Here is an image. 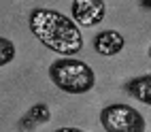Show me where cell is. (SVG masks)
I'll return each mask as SVG.
<instances>
[{"label": "cell", "instance_id": "cell-7", "mask_svg": "<svg viewBox=\"0 0 151 132\" xmlns=\"http://www.w3.org/2000/svg\"><path fill=\"white\" fill-rule=\"evenodd\" d=\"M51 119V111H49V107L45 102H36L28 109V113L22 117V121H19V130L22 132H32L36 128L45 126L47 121Z\"/></svg>", "mask_w": 151, "mask_h": 132}, {"label": "cell", "instance_id": "cell-1", "mask_svg": "<svg viewBox=\"0 0 151 132\" xmlns=\"http://www.w3.org/2000/svg\"><path fill=\"white\" fill-rule=\"evenodd\" d=\"M28 26L45 49L62 58H75L83 49V34L79 30V24L70 15H64L55 9H32Z\"/></svg>", "mask_w": 151, "mask_h": 132}, {"label": "cell", "instance_id": "cell-4", "mask_svg": "<svg viewBox=\"0 0 151 132\" xmlns=\"http://www.w3.org/2000/svg\"><path fill=\"white\" fill-rule=\"evenodd\" d=\"M70 17L79 26H85V28L98 26L106 17V2L104 0H73Z\"/></svg>", "mask_w": 151, "mask_h": 132}, {"label": "cell", "instance_id": "cell-9", "mask_svg": "<svg viewBox=\"0 0 151 132\" xmlns=\"http://www.w3.org/2000/svg\"><path fill=\"white\" fill-rule=\"evenodd\" d=\"M53 132H85V130H81V128H73V126H64V128H58V130H53Z\"/></svg>", "mask_w": 151, "mask_h": 132}, {"label": "cell", "instance_id": "cell-8", "mask_svg": "<svg viewBox=\"0 0 151 132\" xmlns=\"http://www.w3.org/2000/svg\"><path fill=\"white\" fill-rule=\"evenodd\" d=\"M15 60V45L4 34L0 36V66H9Z\"/></svg>", "mask_w": 151, "mask_h": 132}, {"label": "cell", "instance_id": "cell-5", "mask_svg": "<svg viewBox=\"0 0 151 132\" xmlns=\"http://www.w3.org/2000/svg\"><path fill=\"white\" fill-rule=\"evenodd\" d=\"M92 47L98 56H104V58H113L117 53L124 51L126 47V38L122 32H117V30H102V32H98L92 40Z\"/></svg>", "mask_w": 151, "mask_h": 132}, {"label": "cell", "instance_id": "cell-6", "mask_svg": "<svg viewBox=\"0 0 151 132\" xmlns=\"http://www.w3.org/2000/svg\"><path fill=\"white\" fill-rule=\"evenodd\" d=\"M124 89H126V94L130 98H134L138 102L151 107V73L128 79L124 83Z\"/></svg>", "mask_w": 151, "mask_h": 132}, {"label": "cell", "instance_id": "cell-11", "mask_svg": "<svg viewBox=\"0 0 151 132\" xmlns=\"http://www.w3.org/2000/svg\"><path fill=\"white\" fill-rule=\"evenodd\" d=\"M147 53H149V60H151V43H149V49H147Z\"/></svg>", "mask_w": 151, "mask_h": 132}, {"label": "cell", "instance_id": "cell-10", "mask_svg": "<svg viewBox=\"0 0 151 132\" xmlns=\"http://www.w3.org/2000/svg\"><path fill=\"white\" fill-rule=\"evenodd\" d=\"M140 6H145V9H151V0H140Z\"/></svg>", "mask_w": 151, "mask_h": 132}, {"label": "cell", "instance_id": "cell-2", "mask_svg": "<svg viewBox=\"0 0 151 132\" xmlns=\"http://www.w3.org/2000/svg\"><path fill=\"white\" fill-rule=\"evenodd\" d=\"M51 83L66 94H87L96 85L94 68L77 58H58L49 64Z\"/></svg>", "mask_w": 151, "mask_h": 132}, {"label": "cell", "instance_id": "cell-3", "mask_svg": "<svg viewBox=\"0 0 151 132\" xmlns=\"http://www.w3.org/2000/svg\"><path fill=\"white\" fill-rule=\"evenodd\" d=\"M100 126L104 132H145L147 121L132 105L113 102L100 111Z\"/></svg>", "mask_w": 151, "mask_h": 132}]
</instances>
